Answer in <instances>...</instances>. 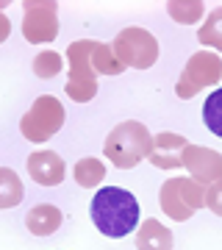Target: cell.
I'll return each instance as SVG.
<instances>
[{"label":"cell","instance_id":"1","mask_svg":"<svg viewBox=\"0 0 222 250\" xmlns=\"http://www.w3.org/2000/svg\"><path fill=\"white\" fill-rule=\"evenodd\" d=\"M92 220L108 239H122L139 228V200L120 187H103L92 197Z\"/></svg>","mask_w":222,"mask_h":250},{"label":"cell","instance_id":"2","mask_svg":"<svg viewBox=\"0 0 222 250\" xmlns=\"http://www.w3.org/2000/svg\"><path fill=\"white\" fill-rule=\"evenodd\" d=\"M150 150H153L150 131L142 123H133V120L117 125L114 131L106 136V147H103L106 159L114 164L117 170H131V167H136L142 159L150 156Z\"/></svg>","mask_w":222,"mask_h":250},{"label":"cell","instance_id":"3","mask_svg":"<svg viewBox=\"0 0 222 250\" xmlns=\"http://www.w3.org/2000/svg\"><path fill=\"white\" fill-rule=\"evenodd\" d=\"M70 62V78H67V95L75 103H86L98 92V70L92 64V39H78L67 50Z\"/></svg>","mask_w":222,"mask_h":250},{"label":"cell","instance_id":"4","mask_svg":"<svg viewBox=\"0 0 222 250\" xmlns=\"http://www.w3.org/2000/svg\"><path fill=\"white\" fill-rule=\"evenodd\" d=\"M161 208L169 220L183 223L195 214L200 206H205V189L195 178H169L161 187Z\"/></svg>","mask_w":222,"mask_h":250},{"label":"cell","instance_id":"5","mask_svg":"<svg viewBox=\"0 0 222 250\" xmlns=\"http://www.w3.org/2000/svg\"><path fill=\"white\" fill-rule=\"evenodd\" d=\"M111 50H114V56L120 59L122 67H133V70H147L159 59V42H156V36L147 34L144 28H136V25L122 28L117 34Z\"/></svg>","mask_w":222,"mask_h":250},{"label":"cell","instance_id":"6","mask_svg":"<svg viewBox=\"0 0 222 250\" xmlns=\"http://www.w3.org/2000/svg\"><path fill=\"white\" fill-rule=\"evenodd\" d=\"M61 125H64V106L53 95H42V98L34 100V106L22 117L20 131L28 142H44L53 134H59Z\"/></svg>","mask_w":222,"mask_h":250},{"label":"cell","instance_id":"7","mask_svg":"<svg viewBox=\"0 0 222 250\" xmlns=\"http://www.w3.org/2000/svg\"><path fill=\"white\" fill-rule=\"evenodd\" d=\"M220 78H222V56L211 53V50H200L186 62V67H183V72H181V78L175 83V92L178 98L189 100L200 89L214 86Z\"/></svg>","mask_w":222,"mask_h":250},{"label":"cell","instance_id":"8","mask_svg":"<svg viewBox=\"0 0 222 250\" xmlns=\"http://www.w3.org/2000/svg\"><path fill=\"white\" fill-rule=\"evenodd\" d=\"M59 6L56 3H25V17H22V36L34 45L53 42L59 36Z\"/></svg>","mask_w":222,"mask_h":250},{"label":"cell","instance_id":"9","mask_svg":"<svg viewBox=\"0 0 222 250\" xmlns=\"http://www.w3.org/2000/svg\"><path fill=\"white\" fill-rule=\"evenodd\" d=\"M183 167L192 172V178L197 184H214L222 181V153L211 150V147H200V145H186L183 147Z\"/></svg>","mask_w":222,"mask_h":250},{"label":"cell","instance_id":"10","mask_svg":"<svg viewBox=\"0 0 222 250\" xmlns=\"http://www.w3.org/2000/svg\"><path fill=\"white\" fill-rule=\"evenodd\" d=\"M186 139L181 134H169V131H164V134H159L156 139H153V150H150V164L153 167H159V170H175V167H183V161H181V156H183V147H186Z\"/></svg>","mask_w":222,"mask_h":250},{"label":"cell","instance_id":"11","mask_svg":"<svg viewBox=\"0 0 222 250\" xmlns=\"http://www.w3.org/2000/svg\"><path fill=\"white\" fill-rule=\"evenodd\" d=\"M28 175L42 187H59L64 181V161L53 150H36L28 156Z\"/></svg>","mask_w":222,"mask_h":250},{"label":"cell","instance_id":"12","mask_svg":"<svg viewBox=\"0 0 222 250\" xmlns=\"http://www.w3.org/2000/svg\"><path fill=\"white\" fill-rule=\"evenodd\" d=\"M25 228L34 236H50L56 228H61V211L53 203H36L25 214Z\"/></svg>","mask_w":222,"mask_h":250},{"label":"cell","instance_id":"13","mask_svg":"<svg viewBox=\"0 0 222 250\" xmlns=\"http://www.w3.org/2000/svg\"><path fill=\"white\" fill-rule=\"evenodd\" d=\"M136 248L139 250H172V233L159 220H144L136 228Z\"/></svg>","mask_w":222,"mask_h":250},{"label":"cell","instance_id":"14","mask_svg":"<svg viewBox=\"0 0 222 250\" xmlns=\"http://www.w3.org/2000/svg\"><path fill=\"white\" fill-rule=\"evenodd\" d=\"M22 181L14 170L9 167H0V208H14V206L22 203Z\"/></svg>","mask_w":222,"mask_h":250},{"label":"cell","instance_id":"15","mask_svg":"<svg viewBox=\"0 0 222 250\" xmlns=\"http://www.w3.org/2000/svg\"><path fill=\"white\" fill-rule=\"evenodd\" d=\"M167 11L175 22L195 25V22H200V17H203L205 3L203 0H172V3H167Z\"/></svg>","mask_w":222,"mask_h":250},{"label":"cell","instance_id":"16","mask_svg":"<svg viewBox=\"0 0 222 250\" xmlns=\"http://www.w3.org/2000/svg\"><path fill=\"white\" fill-rule=\"evenodd\" d=\"M92 64H95L98 75H120L125 70L114 56L111 45H103V42H92Z\"/></svg>","mask_w":222,"mask_h":250},{"label":"cell","instance_id":"17","mask_svg":"<svg viewBox=\"0 0 222 250\" xmlns=\"http://www.w3.org/2000/svg\"><path fill=\"white\" fill-rule=\"evenodd\" d=\"M103 178H106V167H103V161L98 159H81L78 164H75V181H78L81 187H98V184H103Z\"/></svg>","mask_w":222,"mask_h":250},{"label":"cell","instance_id":"18","mask_svg":"<svg viewBox=\"0 0 222 250\" xmlns=\"http://www.w3.org/2000/svg\"><path fill=\"white\" fill-rule=\"evenodd\" d=\"M197 39H200V45L222 50V9H214L211 14L205 17L203 28H197Z\"/></svg>","mask_w":222,"mask_h":250},{"label":"cell","instance_id":"19","mask_svg":"<svg viewBox=\"0 0 222 250\" xmlns=\"http://www.w3.org/2000/svg\"><path fill=\"white\" fill-rule=\"evenodd\" d=\"M203 123L214 136H222V89H214L203 103Z\"/></svg>","mask_w":222,"mask_h":250},{"label":"cell","instance_id":"20","mask_svg":"<svg viewBox=\"0 0 222 250\" xmlns=\"http://www.w3.org/2000/svg\"><path fill=\"white\" fill-rule=\"evenodd\" d=\"M64 67V59L59 53H53V50H44V53H39L34 59V72L39 75V78H53V75H59Z\"/></svg>","mask_w":222,"mask_h":250},{"label":"cell","instance_id":"21","mask_svg":"<svg viewBox=\"0 0 222 250\" xmlns=\"http://www.w3.org/2000/svg\"><path fill=\"white\" fill-rule=\"evenodd\" d=\"M205 206H208L217 217H222V181L208 184V189H205Z\"/></svg>","mask_w":222,"mask_h":250},{"label":"cell","instance_id":"22","mask_svg":"<svg viewBox=\"0 0 222 250\" xmlns=\"http://www.w3.org/2000/svg\"><path fill=\"white\" fill-rule=\"evenodd\" d=\"M9 34H11V22H9V17H6V14H0V42H6V39H9Z\"/></svg>","mask_w":222,"mask_h":250}]
</instances>
